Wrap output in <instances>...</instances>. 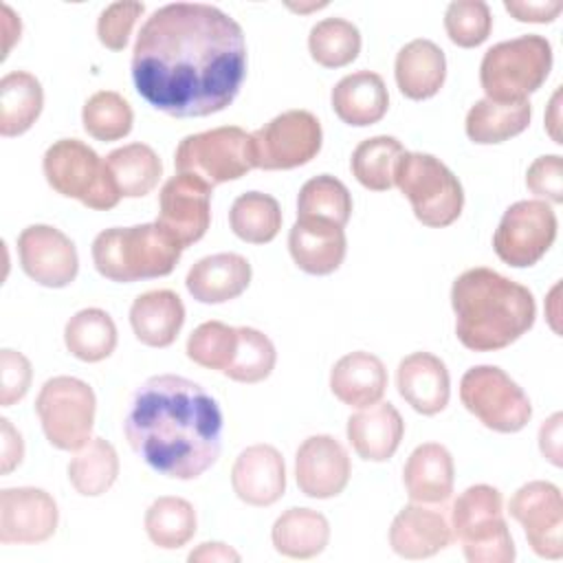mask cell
I'll list each match as a JSON object with an SVG mask.
<instances>
[{
    "instance_id": "obj_1",
    "label": "cell",
    "mask_w": 563,
    "mask_h": 563,
    "mask_svg": "<svg viewBox=\"0 0 563 563\" xmlns=\"http://www.w3.org/2000/svg\"><path fill=\"white\" fill-rule=\"evenodd\" d=\"M136 92L176 119L222 112L246 77L242 26L205 2L158 7L141 26L132 48Z\"/></svg>"
},
{
    "instance_id": "obj_2",
    "label": "cell",
    "mask_w": 563,
    "mask_h": 563,
    "mask_svg": "<svg viewBox=\"0 0 563 563\" xmlns=\"http://www.w3.org/2000/svg\"><path fill=\"white\" fill-rule=\"evenodd\" d=\"M222 411L198 383L178 374H156L136 387L123 422L132 451L156 473L196 479L222 451Z\"/></svg>"
},
{
    "instance_id": "obj_3",
    "label": "cell",
    "mask_w": 563,
    "mask_h": 563,
    "mask_svg": "<svg viewBox=\"0 0 563 563\" xmlns=\"http://www.w3.org/2000/svg\"><path fill=\"white\" fill-rule=\"evenodd\" d=\"M455 334L473 352H497L521 339L537 317L532 292L506 275L475 266L451 286Z\"/></svg>"
},
{
    "instance_id": "obj_4",
    "label": "cell",
    "mask_w": 563,
    "mask_h": 563,
    "mask_svg": "<svg viewBox=\"0 0 563 563\" xmlns=\"http://www.w3.org/2000/svg\"><path fill=\"white\" fill-rule=\"evenodd\" d=\"M183 251L185 246L158 222L106 229L90 249L97 273L117 284L165 277Z\"/></svg>"
},
{
    "instance_id": "obj_5",
    "label": "cell",
    "mask_w": 563,
    "mask_h": 563,
    "mask_svg": "<svg viewBox=\"0 0 563 563\" xmlns=\"http://www.w3.org/2000/svg\"><path fill=\"white\" fill-rule=\"evenodd\" d=\"M552 62V44L543 35L528 33L499 42L482 57V90L490 101H526L545 84Z\"/></svg>"
},
{
    "instance_id": "obj_6",
    "label": "cell",
    "mask_w": 563,
    "mask_h": 563,
    "mask_svg": "<svg viewBox=\"0 0 563 563\" xmlns=\"http://www.w3.org/2000/svg\"><path fill=\"white\" fill-rule=\"evenodd\" d=\"M451 534L471 563H512V534L504 519V497L490 484L468 486L451 508Z\"/></svg>"
},
{
    "instance_id": "obj_7",
    "label": "cell",
    "mask_w": 563,
    "mask_h": 563,
    "mask_svg": "<svg viewBox=\"0 0 563 563\" xmlns=\"http://www.w3.org/2000/svg\"><path fill=\"white\" fill-rule=\"evenodd\" d=\"M42 172L53 191L75 198L88 209L108 211L121 200L106 158L79 139H59L48 145L42 158Z\"/></svg>"
},
{
    "instance_id": "obj_8",
    "label": "cell",
    "mask_w": 563,
    "mask_h": 563,
    "mask_svg": "<svg viewBox=\"0 0 563 563\" xmlns=\"http://www.w3.org/2000/svg\"><path fill=\"white\" fill-rule=\"evenodd\" d=\"M394 185L411 202L418 222L431 229L453 224L464 209V189L457 176L433 154L407 152L400 156Z\"/></svg>"
},
{
    "instance_id": "obj_9",
    "label": "cell",
    "mask_w": 563,
    "mask_h": 563,
    "mask_svg": "<svg viewBox=\"0 0 563 563\" xmlns=\"http://www.w3.org/2000/svg\"><path fill=\"white\" fill-rule=\"evenodd\" d=\"M35 413L51 446L59 451H77L92 435L97 398L86 380L75 376H53L40 387Z\"/></svg>"
},
{
    "instance_id": "obj_10",
    "label": "cell",
    "mask_w": 563,
    "mask_h": 563,
    "mask_svg": "<svg viewBox=\"0 0 563 563\" xmlns=\"http://www.w3.org/2000/svg\"><path fill=\"white\" fill-rule=\"evenodd\" d=\"M178 174H191L216 187L246 176L253 165L251 134L238 125H222L185 136L174 152Z\"/></svg>"
},
{
    "instance_id": "obj_11",
    "label": "cell",
    "mask_w": 563,
    "mask_h": 563,
    "mask_svg": "<svg viewBox=\"0 0 563 563\" xmlns=\"http://www.w3.org/2000/svg\"><path fill=\"white\" fill-rule=\"evenodd\" d=\"M460 400L486 429L517 433L532 418L528 394L497 365H475L460 380Z\"/></svg>"
},
{
    "instance_id": "obj_12",
    "label": "cell",
    "mask_w": 563,
    "mask_h": 563,
    "mask_svg": "<svg viewBox=\"0 0 563 563\" xmlns=\"http://www.w3.org/2000/svg\"><path fill=\"white\" fill-rule=\"evenodd\" d=\"M321 143L323 130L310 110H286L251 132L253 165L266 172L295 169L310 163Z\"/></svg>"
},
{
    "instance_id": "obj_13",
    "label": "cell",
    "mask_w": 563,
    "mask_h": 563,
    "mask_svg": "<svg viewBox=\"0 0 563 563\" xmlns=\"http://www.w3.org/2000/svg\"><path fill=\"white\" fill-rule=\"evenodd\" d=\"M556 229L559 220L550 202L517 200L504 211L493 233V249L504 264L528 268L550 251Z\"/></svg>"
},
{
    "instance_id": "obj_14",
    "label": "cell",
    "mask_w": 563,
    "mask_h": 563,
    "mask_svg": "<svg viewBox=\"0 0 563 563\" xmlns=\"http://www.w3.org/2000/svg\"><path fill=\"white\" fill-rule=\"evenodd\" d=\"M508 512L523 528L537 556L550 561L563 556V499L556 484L534 479L519 486L508 501Z\"/></svg>"
},
{
    "instance_id": "obj_15",
    "label": "cell",
    "mask_w": 563,
    "mask_h": 563,
    "mask_svg": "<svg viewBox=\"0 0 563 563\" xmlns=\"http://www.w3.org/2000/svg\"><path fill=\"white\" fill-rule=\"evenodd\" d=\"M22 271L40 286L66 288L79 273V255L73 240L51 227L31 224L18 235Z\"/></svg>"
},
{
    "instance_id": "obj_16",
    "label": "cell",
    "mask_w": 563,
    "mask_h": 563,
    "mask_svg": "<svg viewBox=\"0 0 563 563\" xmlns=\"http://www.w3.org/2000/svg\"><path fill=\"white\" fill-rule=\"evenodd\" d=\"M213 187L191 174L172 176L158 196V224L185 249L202 240L211 224Z\"/></svg>"
},
{
    "instance_id": "obj_17",
    "label": "cell",
    "mask_w": 563,
    "mask_h": 563,
    "mask_svg": "<svg viewBox=\"0 0 563 563\" xmlns=\"http://www.w3.org/2000/svg\"><path fill=\"white\" fill-rule=\"evenodd\" d=\"M59 523L57 501L35 486L0 490V543H44Z\"/></svg>"
},
{
    "instance_id": "obj_18",
    "label": "cell",
    "mask_w": 563,
    "mask_h": 563,
    "mask_svg": "<svg viewBox=\"0 0 563 563\" xmlns=\"http://www.w3.org/2000/svg\"><path fill=\"white\" fill-rule=\"evenodd\" d=\"M352 462L345 446L328 433L306 438L295 453V479L310 499H330L345 490Z\"/></svg>"
},
{
    "instance_id": "obj_19",
    "label": "cell",
    "mask_w": 563,
    "mask_h": 563,
    "mask_svg": "<svg viewBox=\"0 0 563 563\" xmlns=\"http://www.w3.org/2000/svg\"><path fill=\"white\" fill-rule=\"evenodd\" d=\"M231 486L240 501L257 508L277 504L286 493V464L273 444L246 446L233 462Z\"/></svg>"
},
{
    "instance_id": "obj_20",
    "label": "cell",
    "mask_w": 563,
    "mask_h": 563,
    "mask_svg": "<svg viewBox=\"0 0 563 563\" xmlns=\"http://www.w3.org/2000/svg\"><path fill=\"white\" fill-rule=\"evenodd\" d=\"M400 398L422 416L440 413L451 398V376L444 361L431 352L407 354L396 369Z\"/></svg>"
},
{
    "instance_id": "obj_21",
    "label": "cell",
    "mask_w": 563,
    "mask_h": 563,
    "mask_svg": "<svg viewBox=\"0 0 563 563\" xmlns=\"http://www.w3.org/2000/svg\"><path fill=\"white\" fill-rule=\"evenodd\" d=\"M288 251L297 268L308 275L334 273L347 253V238L343 227L319 220L297 218L288 231Z\"/></svg>"
},
{
    "instance_id": "obj_22",
    "label": "cell",
    "mask_w": 563,
    "mask_h": 563,
    "mask_svg": "<svg viewBox=\"0 0 563 563\" xmlns=\"http://www.w3.org/2000/svg\"><path fill=\"white\" fill-rule=\"evenodd\" d=\"M453 541L451 523L442 512L411 501L389 526V545L402 559H429Z\"/></svg>"
},
{
    "instance_id": "obj_23",
    "label": "cell",
    "mask_w": 563,
    "mask_h": 563,
    "mask_svg": "<svg viewBox=\"0 0 563 563\" xmlns=\"http://www.w3.org/2000/svg\"><path fill=\"white\" fill-rule=\"evenodd\" d=\"M253 271L240 253H213L200 257L187 273V292L200 303H224L238 299L251 284Z\"/></svg>"
},
{
    "instance_id": "obj_24",
    "label": "cell",
    "mask_w": 563,
    "mask_h": 563,
    "mask_svg": "<svg viewBox=\"0 0 563 563\" xmlns=\"http://www.w3.org/2000/svg\"><path fill=\"white\" fill-rule=\"evenodd\" d=\"M347 440L354 453L365 462H387L398 451L405 422L391 402H376L347 418Z\"/></svg>"
},
{
    "instance_id": "obj_25",
    "label": "cell",
    "mask_w": 563,
    "mask_h": 563,
    "mask_svg": "<svg viewBox=\"0 0 563 563\" xmlns=\"http://www.w3.org/2000/svg\"><path fill=\"white\" fill-rule=\"evenodd\" d=\"M455 464L451 451L440 442L418 444L405 462L402 484L416 504H442L451 497Z\"/></svg>"
},
{
    "instance_id": "obj_26",
    "label": "cell",
    "mask_w": 563,
    "mask_h": 563,
    "mask_svg": "<svg viewBox=\"0 0 563 563\" xmlns=\"http://www.w3.org/2000/svg\"><path fill=\"white\" fill-rule=\"evenodd\" d=\"M394 77L407 99L424 101L435 97L446 79L444 51L427 37L407 42L396 55Z\"/></svg>"
},
{
    "instance_id": "obj_27",
    "label": "cell",
    "mask_w": 563,
    "mask_h": 563,
    "mask_svg": "<svg viewBox=\"0 0 563 563\" xmlns=\"http://www.w3.org/2000/svg\"><path fill=\"white\" fill-rule=\"evenodd\" d=\"M334 114L354 128L378 123L389 110V92L374 70H356L336 81L330 92Z\"/></svg>"
},
{
    "instance_id": "obj_28",
    "label": "cell",
    "mask_w": 563,
    "mask_h": 563,
    "mask_svg": "<svg viewBox=\"0 0 563 563\" xmlns=\"http://www.w3.org/2000/svg\"><path fill=\"white\" fill-rule=\"evenodd\" d=\"M387 369L383 361L365 350L341 356L330 372V391L347 407L365 409L385 396Z\"/></svg>"
},
{
    "instance_id": "obj_29",
    "label": "cell",
    "mask_w": 563,
    "mask_h": 563,
    "mask_svg": "<svg viewBox=\"0 0 563 563\" xmlns=\"http://www.w3.org/2000/svg\"><path fill=\"white\" fill-rule=\"evenodd\" d=\"M185 323L183 299L167 288L147 290L130 306L134 336L147 347H169Z\"/></svg>"
},
{
    "instance_id": "obj_30",
    "label": "cell",
    "mask_w": 563,
    "mask_h": 563,
    "mask_svg": "<svg viewBox=\"0 0 563 563\" xmlns=\"http://www.w3.org/2000/svg\"><path fill=\"white\" fill-rule=\"evenodd\" d=\"M271 541L282 556L314 559L330 541V523L319 510L288 508L275 519Z\"/></svg>"
},
{
    "instance_id": "obj_31",
    "label": "cell",
    "mask_w": 563,
    "mask_h": 563,
    "mask_svg": "<svg viewBox=\"0 0 563 563\" xmlns=\"http://www.w3.org/2000/svg\"><path fill=\"white\" fill-rule=\"evenodd\" d=\"M44 108V88L26 70H11L0 79V134L11 139L29 132Z\"/></svg>"
},
{
    "instance_id": "obj_32",
    "label": "cell",
    "mask_w": 563,
    "mask_h": 563,
    "mask_svg": "<svg viewBox=\"0 0 563 563\" xmlns=\"http://www.w3.org/2000/svg\"><path fill=\"white\" fill-rule=\"evenodd\" d=\"M530 119H532V106L528 99L499 103L484 97L475 101L466 112L464 130L473 143L495 145L521 134L530 125Z\"/></svg>"
},
{
    "instance_id": "obj_33",
    "label": "cell",
    "mask_w": 563,
    "mask_h": 563,
    "mask_svg": "<svg viewBox=\"0 0 563 563\" xmlns=\"http://www.w3.org/2000/svg\"><path fill=\"white\" fill-rule=\"evenodd\" d=\"M106 165L121 198H143L156 189L163 163L147 143H128L106 156Z\"/></svg>"
},
{
    "instance_id": "obj_34",
    "label": "cell",
    "mask_w": 563,
    "mask_h": 563,
    "mask_svg": "<svg viewBox=\"0 0 563 563\" xmlns=\"http://www.w3.org/2000/svg\"><path fill=\"white\" fill-rule=\"evenodd\" d=\"M117 325L101 308L75 312L64 328L66 350L84 363L106 361L117 350Z\"/></svg>"
},
{
    "instance_id": "obj_35",
    "label": "cell",
    "mask_w": 563,
    "mask_h": 563,
    "mask_svg": "<svg viewBox=\"0 0 563 563\" xmlns=\"http://www.w3.org/2000/svg\"><path fill=\"white\" fill-rule=\"evenodd\" d=\"M119 477L117 449L103 438H90L68 462V479L84 497L108 493Z\"/></svg>"
},
{
    "instance_id": "obj_36",
    "label": "cell",
    "mask_w": 563,
    "mask_h": 563,
    "mask_svg": "<svg viewBox=\"0 0 563 563\" xmlns=\"http://www.w3.org/2000/svg\"><path fill=\"white\" fill-rule=\"evenodd\" d=\"M145 532L150 541L161 550H178L187 545L198 528L194 506L174 495H163L145 510Z\"/></svg>"
},
{
    "instance_id": "obj_37",
    "label": "cell",
    "mask_w": 563,
    "mask_h": 563,
    "mask_svg": "<svg viewBox=\"0 0 563 563\" xmlns=\"http://www.w3.org/2000/svg\"><path fill=\"white\" fill-rule=\"evenodd\" d=\"M282 207L264 191L240 194L229 209L231 231L249 244H268L282 229Z\"/></svg>"
},
{
    "instance_id": "obj_38",
    "label": "cell",
    "mask_w": 563,
    "mask_h": 563,
    "mask_svg": "<svg viewBox=\"0 0 563 563\" xmlns=\"http://www.w3.org/2000/svg\"><path fill=\"white\" fill-rule=\"evenodd\" d=\"M402 154L405 147L396 136H369L354 147L350 169L365 189L387 191L394 187L396 167Z\"/></svg>"
},
{
    "instance_id": "obj_39",
    "label": "cell",
    "mask_w": 563,
    "mask_h": 563,
    "mask_svg": "<svg viewBox=\"0 0 563 563\" xmlns=\"http://www.w3.org/2000/svg\"><path fill=\"white\" fill-rule=\"evenodd\" d=\"M310 57L323 68H343L361 53V31L345 18H323L308 35Z\"/></svg>"
},
{
    "instance_id": "obj_40",
    "label": "cell",
    "mask_w": 563,
    "mask_h": 563,
    "mask_svg": "<svg viewBox=\"0 0 563 563\" xmlns=\"http://www.w3.org/2000/svg\"><path fill=\"white\" fill-rule=\"evenodd\" d=\"M352 216L350 189L330 174L306 180L297 196V218H319L345 227Z\"/></svg>"
},
{
    "instance_id": "obj_41",
    "label": "cell",
    "mask_w": 563,
    "mask_h": 563,
    "mask_svg": "<svg viewBox=\"0 0 563 563\" xmlns=\"http://www.w3.org/2000/svg\"><path fill=\"white\" fill-rule=\"evenodd\" d=\"M277 363V350L273 341L257 328L240 325L238 328V347L222 372L227 378L244 385H255L266 380Z\"/></svg>"
},
{
    "instance_id": "obj_42",
    "label": "cell",
    "mask_w": 563,
    "mask_h": 563,
    "mask_svg": "<svg viewBox=\"0 0 563 563\" xmlns=\"http://www.w3.org/2000/svg\"><path fill=\"white\" fill-rule=\"evenodd\" d=\"M81 123L92 139L110 143L132 132L134 112L123 95L114 90H99L86 99L81 108Z\"/></svg>"
},
{
    "instance_id": "obj_43",
    "label": "cell",
    "mask_w": 563,
    "mask_h": 563,
    "mask_svg": "<svg viewBox=\"0 0 563 563\" xmlns=\"http://www.w3.org/2000/svg\"><path fill=\"white\" fill-rule=\"evenodd\" d=\"M238 347V328L222 321L200 323L187 339V358L200 367L224 372Z\"/></svg>"
},
{
    "instance_id": "obj_44",
    "label": "cell",
    "mask_w": 563,
    "mask_h": 563,
    "mask_svg": "<svg viewBox=\"0 0 563 563\" xmlns=\"http://www.w3.org/2000/svg\"><path fill=\"white\" fill-rule=\"evenodd\" d=\"M493 29V13L484 0H455L444 11V31L455 46L475 48Z\"/></svg>"
},
{
    "instance_id": "obj_45",
    "label": "cell",
    "mask_w": 563,
    "mask_h": 563,
    "mask_svg": "<svg viewBox=\"0 0 563 563\" xmlns=\"http://www.w3.org/2000/svg\"><path fill=\"white\" fill-rule=\"evenodd\" d=\"M143 2H112L97 20V37L110 51H123L132 35L136 20L143 15Z\"/></svg>"
},
{
    "instance_id": "obj_46",
    "label": "cell",
    "mask_w": 563,
    "mask_h": 563,
    "mask_svg": "<svg viewBox=\"0 0 563 563\" xmlns=\"http://www.w3.org/2000/svg\"><path fill=\"white\" fill-rule=\"evenodd\" d=\"M33 380L31 361L11 347L0 350V405L11 407L20 402Z\"/></svg>"
},
{
    "instance_id": "obj_47",
    "label": "cell",
    "mask_w": 563,
    "mask_h": 563,
    "mask_svg": "<svg viewBox=\"0 0 563 563\" xmlns=\"http://www.w3.org/2000/svg\"><path fill=\"white\" fill-rule=\"evenodd\" d=\"M528 189L539 200L561 205L563 202V158L559 154H545L530 163L526 172Z\"/></svg>"
},
{
    "instance_id": "obj_48",
    "label": "cell",
    "mask_w": 563,
    "mask_h": 563,
    "mask_svg": "<svg viewBox=\"0 0 563 563\" xmlns=\"http://www.w3.org/2000/svg\"><path fill=\"white\" fill-rule=\"evenodd\" d=\"M504 9L517 20V22H532V24H548L554 22L559 18V13L563 11V2L561 0H506Z\"/></svg>"
},
{
    "instance_id": "obj_49",
    "label": "cell",
    "mask_w": 563,
    "mask_h": 563,
    "mask_svg": "<svg viewBox=\"0 0 563 563\" xmlns=\"http://www.w3.org/2000/svg\"><path fill=\"white\" fill-rule=\"evenodd\" d=\"M0 473L9 475L24 457V440L9 418H0Z\"/></svg>"
},
{
    "instance_id": "obj_50",
    "label": "cell",
    "mask_w": 563,
    "mask_h": 563,
    "mask_svg": "<svg viewBox=\"0 0 563 563\" xmlns=\"http://www.w3.org/2000/svg\"><path fill=\"white\" fill-rule=\"evenodd\" d=\"M561 424H563V413L556 411L552 413L541 427H539V449L543 457L554 464L563 466V455H561Z\"/></svg>"
},
{
    "instance_id": "obj_51",
    "label": "cell",
    "mask_w": 563,
    "mask_h": 563,
    "mask_svg": "<svg viewBox=\"0 0 563 563\" xmlns=\"http://www.w3.org/2000/svg\"><path fill=\"white\" fill-rule=\"evenodd\" d=\"M242 556L231 545L222 541H205L198 548H194L187 556L191 563H238Z\"/></svg>"
},
{
    "instance_id": "obj_52",
    "label": "cell",
    "mask_w": 563,
    "mask_h": 563,
    "mask_svg": "<svg viewBox=\"0 0 563 563\" xmlns=\"http://www.w3.org/2000/svg\"><path fill=\"white\" fill-rule=\"evenodd\" d=\"M20 15L13 13V9L9 4H2V33H4V48H2V59H7L13 42L20 40Z\"/></svg>"
},
{
    "instance_id": "obj_53",
    "label": "cell",
    "mask_w": 563,
    "mask_h": 563,
    "mask_svg": "<svg viewBox=\"0 0 563 563\" xmlns=\"http://www.w3.org/2000/svg\"><path fill=\"white\" fill-rule=\"evenodd\" d=\"M559 101H561V88H556V92L552 95V101H550V108H548V114H545V128H548V134L552 136L554 143H563L561 141V134H559Z\"/></svg>"
}]
</instances>
